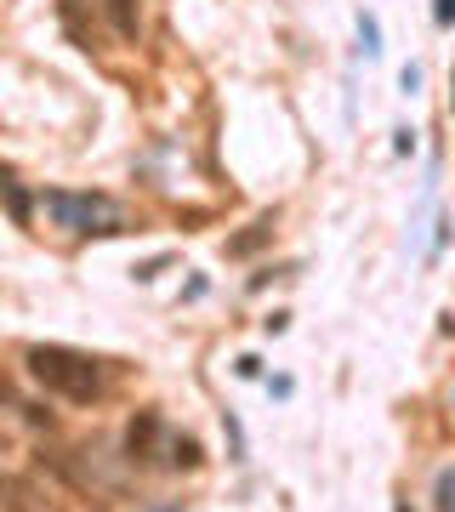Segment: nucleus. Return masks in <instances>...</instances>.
Wrapping results in <instances>:
<instances>
[{
  "label": "nucleus",
  "instance_id": "8",
  "mask_svg": "<svg viewBox=\"0 0 455 512\" xmlns=\"http://www.w3.org/2000/svg\"><path fill=\"white\" fill-rule=\"evenodd\" d=\"M165 461L194 473V467H205V450H200V439H171V444H165Z\"/></svg>",
  "mask_w": 455,
  "mask_h": 512
},
{
  "label": "nucleus",
  "instance_id": "3",
  "mask_svg": "<svg viewBox=\"0 0 455 512\" xmlns=\"http://www.w3.org/2000/svg\"><path fill=\"white\" fill-rule=\"evenodd\" d=\"M165 444H171V433H165V416L160 410H137L126 427V456L137 461V467H148V461L165 456Z\"/></svg>",
  "mask_w": 455,
  "mask_h": 512
},
{
  "label": "nucleus",
  "instance_id": "15",
  "mask_svg": "<svg viewBox=\"0 0 455 512\" xmlns=\"http://www.w3.org/2000/svg\"><path fill=\"white\" fill-rule=\"evenodd\" d=\"M239 376H245V382H251V376H262V359H256V353H245V359H239Z\"/></svg>",
  "mask_w": 455,
  "mask_h": 512
},
{
  "label": "nucleus",
  "instance_id": "13",
  "mask_svg": "<svg viewBox=\"0 0 455 512\" xmlns=\"http://www.w3.org/2000/svg\"><path fill=\"white\" fill-rule=\"evenodd\" d=\"M268 393H273V399H291V393H296V382H291V376H273V382H268Z\"/></svg>",
  "mask_w": 455,
  "mask_h": 512
},
{
  "label": "nucleus",
  "instance_id": "9",
  "mask_svg": "<svg viewBox=\"0 0 455 512\" xmlns=\"http://www.w3.org/2000/svg\"><path fill=\"white\" fill-rule=\"evenodd\" d=\"M433 507H438V512H455V467H444V473H438V484H433Z\"/></svg>",
  "mask_w": 455,
  "mask_h": 512
},
{
  "label": "nucleus",
  "instance_id": "6",
  "mask_svg": "<svg viewBox=\"0 0 455 512\" xmlns=\"http://www.w3.org/2000/svg\"><path fill=\"white\" fill-rule=\"evenodd\" d=\"M0 200H6V211H12V222H18V228H29V217H35V200L23 194V183L12 177V171H0Z\"/></svg>",
  "mask_w": 455,
  "mask_h": 512
},
{
  "label": "nucleus",
  "instance_id": "1",
  "mask_svg": "<svg viewBox=\"0 0 455 512\" xmlns=\"http://www.w3.org/2000/svg\"><path fill=\"white\" fill-rule=\"evenodd\" d=\"M23 365H29V376H35L46 393H57V399L91 404V399L109 393V370H103V359H91V353H74V348L46 342V348L23 353Z\"/></svg>",
  "mask_w": 455,
  "mask_h": 512
},
{
  "label": "nucleus",
  "instance_id": "2",
  "mask_svg": "<svg viewBox=\"0 0 455 512\" xmlns=\"http://www.w3.org/2000/svg\"><path fill=\"white\" fill-rule=\"evenodd\" d=\"M40 211H46L63 234H120V228H126V211H120L109 194H69V188H46V194H40Z\"/></svg>",
  "mask_w": 455,
  "mask_h": 512
},
{
  "label": "nucleus",
  "instance_id": "14",
  "mask_svg": "<svg viewBox=\"0 0 455 512\" xmlns=\"http://www.w3.org/2000/svg\"><path fill=\"white\" fill-rule=\"evenodd\" d=\"M262 330H268V336H279V330H291V313H268V319H262Z\"/></svg>",
  "mask_w": 455,
  "mask_h": 512
},
{
  "label": "nucleus",
  "instance_id": "10",
  "mask_svg": "<svg viewBox=\"0 0 455 512\" xmlns=\"http://www.w3.org/2000/svg\"><path fill=\"white\" fill-rule=\"evenodd\" d=\"M399 92H404V97L421 92V69H416V63H404V69H399Z\"/></svg>",
  "mask_w": 455,
  "mask_h": 512
},
{
  "label": "nucleus",
  "instance_id": "4",
  "mask_svg": "<svg viewBox=\"0 0 455 512\" xmlns=\"http://www.w3.org/2000/svg\"><path fill=\"white\" fill-rule=\"evenodd\" d=\"M279 234V211H262V217L251 222V228H239V234H228V245H222V256L228 262H245V256H256L268 239Z\"/></svg>",
  "mask_w": 455,
  "mask_h": 512
},
{
  "label": "nucleus",
  "instance_id": "7",
  "mask_svg": "<svg viewBox=\"0 0 455 512\" xmlns=\"http://www.w3.org/2000/svg\"><path fill=\"white\" fill-rule=\"evenodd\" d=\"M359 52L370 57V63L387 52V46H382V18H376V12H359Z\"/></svg>",
  "mask_w": 455,
  "mask_h": 512
},
{
  "label": "nucleus",
  "instance_id": "16",
  "mask_svg": "<svg viewBox=\"0 0 455 512\" xmlns=\"http://www.w3.org/2000/svg\"><path fill=\"white\" fill-rule=\"evenodd\" d=\"M450 109H455V74H450Z\"/></svg>",
  "mask_w": 455,
  "mask_h": 512
},
{
  "label": "nucleus",
  "instance_id": "17",
  "mask_svg": "<svg viewBox=\"0 0 455 512\" xmlns=\"http://www.w3.org/2000/svg\"><path fill=\"white\" fill-rule=\"evenodd\" d=\"M399 512H410V501H399Z\"/></svg>",
  "mask_w": 455,
  "mask_h": 512
},
{
  "label": "nucleus",
  "instance_id": "11",
  "mask_svg": "<svg viewBox=\"0 0 455 512\" xmlns=\"http://www.w3.org/2000/svg\"><path fill=\"white\" fill-rule=\"evenodd\" d=\"M433 23L438 29H455V0H433Z\"/></svg>",
  "mask_w": 455,
  "mask_h": 512
},
{
  "label": "nucleus",
  "instance_id": "5",
  "mask_svg": "<svg viewBox=\"0 0 455 512\" xmlns=\"http://www.w3.org/2000/svg\"><path fill=\"white\" fill-rule=\"evenodd\" d=\"M103 12H109V23H114V35L120 40L143 35V6H137V0H103Z\"/></svg>",
  "mask_w": 455,
  "mask_h": 512
},
{
  "label": "nucleus",
  "instance_id": "12",
  "mask_svg": "<svg viewBox=\"0 0 455 512\" xmlns=\"http://www.w3.org/2000/svg\"><path fill=\"white\" fill-rule=\"evenodd\" d=\"M393 148H399V154H416V131L399 126V131H393Z\"/></svg>",
  "mask_w": 455,
  "mask_h": 512
}]
</instances>
